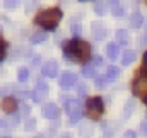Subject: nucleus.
I'll return each instance as SVG.
<instances>
[{"label":"nucleus","mask_w":147,"mask_h":138,"mask_svg":"<svg viewBox=\"0 0 147 138\" xmlns=\"http://www.w3.org/2000/svg\"><path fill=\"white\" fill-rule=\"evenodd\" d=\"M84 109H86V113H87V116H89L91 119L98 121V119H101V116H103V101H101L99 97H91V99L86 101Z\"/></svg>","instance_id":"obj_3"},{"label":"nucleus","mask_w":147,"mask_h":138,"mask_svg":"<svg viewBox=\"0 0 147 138\" xmlns=\"http://www.w3.org/2000/svg\"><path fill=\"white\" fill-rule=\"evenodd\" d=\"M134 94L137 97H147V77H140L134 82Z\"/></svg>","instance_id":"obj_5"},{"label":"nucleus","mask_w":147,"mask_h":138,"mask_svg":"<svg viewBox=\"0 0 147 138\" xmlns=\"http://www.w3.org/2000/svg\"><path fill=\"white\" fill-rule=\"evenodd\" d=\"M146 101H147V99H146Z\"/></svg>","instance_id":"obj_40"},{"label":"nucleus","mask_w":147,"mask_h":138,"mask_svg":"<svg viewBox=\"0 0 147 138\" xmlns=\"http://www.w3.org/2000/svg\"><path fill=\"white\" fill-rule=\"evenodd\" d=\"M94 80H96V87H98V89H103V87H106V80H108L106 77H96Z\"/></svg>","instance_id":"obj_24"},{"label":"nucleus","mask_w":147,"mask_h":138,"mask_svg":"<svg viewBox=\"0 0 147 138\" xmlns=\"http://www.w3.org/2000/svg\"><path fill=\"white\" fill-rule=\"evenodd\" d=\"M144 70L147 72V51H146V55H144Z\"/></svg>","instance_id":"obj_35"},{"label":"nucleus","mask_w":147,"mask_h":138,"mask_svg":"<svg viewBox=\"0 0 147 138\" xmlns=\"http://www.w3.org/2000/svg\"><path fill=\"white\" fill-rule=\"evenodd\" d=\"M142 22H144L142 14H140V12H134L132 17H130V26H132L134 29H139V27H142Z\"/></svg>","instance_id":"obj_12"},{"label":"nucleus","mask_w":147,"mask_h":138,"mask_svg":"<svg viewBox=\"0 0 147 138\" xmlns=\"http://www.w3.org/2000/svg\"><path fill=\"white\" fill-rule=\"evenodd\" d=\"M31 63H33V67H36L38 63H39V56H38V55H34V56H33V60H31Z\"/></svg>","instance_id":"obj_33"},{"label":"nucleus","mask_w":147,"mask_h":138,"mask_svg":"<svg viewBox=\"0 0 147 138\" xmlns=\"http://www.w3.org/2000/svg\"><path fill=\"white\" fill-rule=\"evenodd\" d=\"M57 73H58V63L57 62H46L43 65V75L45 77L53 78V77H57Z\"/></svg>","instance_id":"obj_8"},{"label":"nucleus","mask_w":147,"mask_h":138,"mask_svg":"<svg viewBox=\"0 0 147 138\" xmlns=\"http://www.w3.org/2000/svg\"><path fill=\"white\" fill-rule=\"evenodd\" d=\"M10 128H14V125H12V121L10 119H0V131H3V130H10Z\"/></svg>","instance_id":"obj_21"},{"label":"nucleus","mask_w":147,"mask_h":138,"mask_svg":"<svg viewBox=\"0 0 147 138\" xmlns=\"http://www.w3.org/2000/svg\"><path fill=\"white\" fill-rule=\"evenodd\" d=\"M28 113H29L28 106H22V116H28Z\"/></svg>","instance_id":"obj_34"},{"label":"nucleus","mask_w":147,"mask_h":138,"mask_svg":"<svg viewBox=\"0 0 147 138\" xmlns=\"http://www.w3.org/2000/svg\"><path fill=\"white\" fill-rule=\"evenodd\" d=\"M72 34H75V36H79L80 33H82V26H80V21L79 19H75V21H72Z\"/></svg>","instance_id":"obj_20"},{"label":"nucleus","mask_w":147,"mask_h":138,"mask_svg":"<svg viewBox=\"0 0 147 138\" xmlns=\"http://www.w3.org/2000/svg\"><path fill=\"white\" fill-rule=\"evenodd\" d=\"M46 39V33L45 31H36L34 34L31 36V43L33 44H38V43H43Z\"/></svg>","instance_id":"obj_17"},{"label":"nucleus","mask_w":147,"mask_h":138,"mask_svg":"<svg viewBox=\"0 0 147 138\" xmlns=\"http://www.w3.org/2000/svg\"><path fill=\"white\" fill-rule=\"evenodd\" d=\"M19 2H21V0H5V7L12 10V9H16V7L19 5Z\"/></svg>","instance_id":"obj_25"},{"label":"nucleus","mask_w":147,"mask_h":138,"mask_svg":"<svg viewBox=\"0 0 147 138\" xmlns=\"http://www.w3.org/2000/svg\"><path fill=\"white\" fill-rule=\"evenodd\" d=\"M58 114H60V109H58V106L53 102H48L45 107H43V116L46 118V119H57L58 118Z\"/></svg>","instance_id":"obj_6"},{"label":"nucleus","mask_w":147,"mask_h":138,"mask_svg":"<svg viewBox=\"0 0 147 138\" xmlns=\"http://www.w3.org/2000/svg\"><path fill=\"white\" fill-rule=\"evenodd\" d=\"M111 12L115 14V15H123V7H121V3L118 2V0H113L111 2Z\"/></svg>","instance_id":"obj_18"},{"label":"nucleus","mask_w":147,"mask_h":138,"mask_svg":"<svg viewBox=\"0 0 147 138\" xmlns=\"http://www.w3.org/2000/svg\"><path fill=\"white\" fill-rule=\"evenodd\" d=\"M135 51L134 50H127L125 53H123V56H121V63L125 65V67H128L130 63H134V60H135Z\"/></svg>","instance_id":"obj_14"},{"label":"nucleus","mask_w":147,"mask_h":138,"mask_svg":"<svg viewBox=\"0 0 147 138\" xmlns=\"http://www.w3.org/2000/svg\"><path fill=\"white\" fill-rule=\"evenodd\" d=\"M91 29H92V38L94 39H103L105 36H106V33H105V27L101 26V22H92L91 24Z\"/></svg>","instance_id":"obj_10"},{"label":"nucleus","mask_w":147,"mask_h":138,"mask_svg":"<svg viewBox=\"0 0 147 138\" xmlns=\"http://www.w3.org/2000/svg\"><path fill=\"white\" fill-rule=\"evenodd\" d=\"M140 131H142L144 135H147V118L142 121V125H140Z\"/></svg>","instance_id":"obj_31"},{"label":"nucleus","mask_w":147,"mask_h":138,"mask_svg":"<svg viewBox=\"0 0 147 138\" xmlns=\"http://www.w3.org/2000/svg\"><path fill=\"white\" fill-rule=\"evenodd\" d=\"M62 138H72V135H70V133H63V135H62Z\"/></svg>","instance_id":"obj_36"},{"label":"nucleus","mask_w":147,"mask_h":138,"mask_svg":"<svg viewBox=\"0 0 147 138\" xmlns=\"http://www.w3.org/2000/svg\"><path fill=\"white\" fill-rule=\"evenodd\" d=\"M146 3H147V0H146Z\"/></svg>","instance_id":"obj_39"},{"label":"nucleus","mask_w":147,"mask_h":138,"mask_svg":"<svg viewBox=\"0 0 147 138\" xmlns=\"http://www.w3.org/2000/svg\"><path fill=\"white\" fill-rule=\"evenodd\" d=\"M28 77H29V70L28 68H19L17 70V80H19V82H26Z\"/></svg>","instance_id":"obj_19"},{"label":"nucleus","mask_w":147,"mask_h":138,"mask_svg":"<svg viewBox=\"0 0 147 138\" xmlns=\"http://www.w3.org/2000/svg\"><path fill=\"white\" fill-rule=\"evenodd\" d=\"M75 82H77V77L74 73H63L62 78H60V87L62 89H70V87H74Z\"/></svg>","instance_id":"obj_9"},{"label":"nucleus","mask_w":147,"mask_h":138,"mask_svg":"<svg viewBox=\"0 0 147 138\" xmlns=\"http://www.w3.org/2000/svg\"><path fill=\"white\" fill-rule=\"evenodd\" d=\"M34 126H36V121L29 118V119L26 121V131H33V130H34Z\"/></svg>","instance_id":"obj_27"},{"label":"nucleus","mask_w":147,"mask_h":138,"mask_svg":"<svg viewBox=\"0 0 147 138\" xmlns=\"http://www.w3.org/2000/svg\"><path fill=\"white\" fill-rule=\"evenodd\" d=\"M38 92H41V94H48V85L45 84V80H38Z\"/></svg>","instance_id":"obj_23"},{"label":"nucleus","mask_w":147,"mask_h":138,"mask_svg":"<svg viewBox=\"0 0 147 138\" xmlns=\"http://www.w3.org/2000/svg\"><path fill=\"white\" fill-rule=\"evenodd\" d=\"M132 109H134V104H125V111H123V116L125 118H130L132 116Z\"/></svg>","instance_id":"obj_26"},{"label":"nucleus","mask_w":147,"mask_h":138,"mask_svg":"<svg viewBox=\"0 0 147 138\" xmlns=\"http://www.w3.org/2000/svg\"><path fill=\"white\" fill-rule=\"evenodd\" d=\"M77 90H79V96H86V94H87V85H84V84H80Z\"/></svg>","instance_id":"obj_28"},{"label":"nucleus","mask_w":147,"mask_h":138,"mask_svg":"<svg viewBox=\"0 0 147 138\" xmlns=\"http://www.w3.org/2000/svg\"><path fill=\"white\" fill-rule=\"evenodd\" d=\"M3 51H5V44H3V39L0 38V58L3 56Z\"/></svg>","instance_id":"obj_32"},{"label":"nucleus","mask_w":147,"mask_h":138,"mask_svg":"<svg viewBox=\"0 0 147 138\" xmlns=\"http://www.w3.org/2000/svg\"><path fill=\"white\" fill-rule=\"evenodd\" d=\"M2 111L3 113H7V114H12V113H16V109H17V101L14 99V97H3L2 99Z\"/></svg>","instance_id":"obj_7"},{"label":"nucleus","mask_w":147,"mask_h":138,"mask_svg":"<svg viewBox=\"0 0 147 138\" xmlns=\"http://www.w3.org/2000/svg\"><path fill=\"white\" fill-rule=\"evenodd\" d=\"M0 31H2V26H0Z\"/></svg>","instance_id":"obj_38"},{"label":"nucleus","mask_w":147,"mask_h":138,"mask_svg":"<svg viewBox=\"0 0 147 138\" xmlns=\"http://www.w3.org/2000/svg\"><path fill=\"white\" fill-rule=\"evenodd\" d=\"M62 19V10L60 9H46L41 14H38L36 22L43 29H55Z\"/></svg>","instance_id":"obj_2"},{"label":"nucleus","mask_w":147,"mask_h":138,"mask_svg":"<svg viewBox=\"0 0 147 138\" xmlns=\"http://www.w3.org/2000/svg\"><path fill=\"white\" fill-rule=\"evenodd\" d=\"M120 77V68L118 67H108V70H106V78L110 80V82H113L115 78H118Z\"/></svg>","instance_id":"obj_16"},{"label":"nucleus","mask_w":147,"mask_h":138,"mask_svg":"<svg viewBox=\"0 0 147 138\" xmlns=\"http://www.w3.org/2000/svg\"><path fill=\"white\" fill-rule=\"evenodd\" d=\"M116 43L121 46V44H128L130 43V34L127 33V31H123V29H120V31H116Z\"/></svg>","instance_id":"obj_13"},{"label":"nucleus","mask_w":147,"mask_h":138,"mask_svg":"<svg viewBox=\"0 0 147 138\" xmlns=\"http://www.w3.org/2000/svg\"><path fill=\"white\" fill-rule=\"evenodd\" d=\"M94 12H96L98 15H103V14L106 12V5H105L103 2H98V3L94 5Z\"/></svg>","instance_id":"obj_22"},{"label":"nucleus","mask_w":147,"mask_h":138,"mask_svg":"<svg viewBox=\"0 0 147 138\" xmlns=\"http://www.w3.org/2000/svg\"><path fill=\"white\" fill-rule=\"evenodd\" d=\"M92 65H94V67H99V65H103V58H101V56H94V60H92Z\"/></svg>","instance_id":"obj_29"},{"label":"nucleus","mask_w":147,"mask_h":138,"mask_svg":"<svg viewBox=\"0 0 147 138\" xmlns=\"http://www.w3.org/2000/svg\"><path fill=\"white\" fill-rule=\"evenodd\" d=\"M80 72H82L84 78H96V68H94V65H84Z\"/></svg>","instance_id":"obj_15"},{"label":"nucleus","mask_w":147,"mask_h":138,"mask_svg":"<svg viewBox=\"0 0 147 138\" xmlns=\"http://www.w3.org/2000/svg\"><path fill=\"white\" fill-rule=\"evenodd\" d=\"M2 138H10V137H2Z\"/></svg>","instance_id":"obj_37"},{"label":"nucleus","mask_w":147,"mask_h":138,"mask_svg":"<svg viewBox=\"0 0 147 138\" xmlns=\"http://www.w3.org/2000/svg\"><path fill=\"white\" fill-rule=\"evenodd\" d=\"M82 107H80V102H79V99H72V102L69 106V119H70V123H77L80 118H82Z\"/></svg>","instance_id":"obj_4"},{"label":"nucleus","mask_w":147,"mask_h":138,"mask_svg":"<svg viewBox=\"0 0 147 138\" xmlns=\"http://www.w3.org/2000/svg\"><path fill=\"white\" fill-rule=\"evenodd\" d=\"M65 56L70 62H87L91 58V48L86 41H72V43H65Z\"/></svg>","instance_id":"obj_1"},{"label":"nucleus","mask_w":147,"mask_h":138,"mask_svg":"<svg viewBox=\"0 0 147 138\" xmlns=\"http://www.w3.org/2000/svg\"><path fill=\"white\" fill-rule=\"evenodd\" d=\"M106 55H108V58H111V60H116L118 56H120V44L116 43H110L108 44V48H106Z\"/></svg>","instance_id":"obj_11"},{"label":"nucleus","mask_w":147,"mask_h":138,"mask_svg":"<svg viewBox=\"0 0 147 138\" xmlns=\"http://www.w3.org/2000/svg\"><path fill=\"white\" fill-rule=\"evenodd\" d=\"M137 135H135V131H132V130H128V131H125L123 133V138H135Z\"/></svg>","instance_id":"obj_30"}]
</instances>
